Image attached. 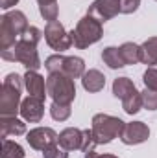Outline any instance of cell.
Here are the masks:
<instances>
[{"mask_svg": "<svg viewBox=\"0 0 157 158\" xmlns=\"http://www.w3.org/2000/svg\"><path fill=\"white\" fill-rule=\"evenodd\" d=\"M135 92H139L137 88H135V85H133V81L128 77H117L113 81V96L118 98V99H128V98H131Z\"/></svg>", "mask_w": 157, "mask_h": 158, "instance_id": "cell-16", "label": "cell"}, {"mask_svg": "<svg viewBox=\"0 0 157 158\" xmlns=\"http://www.w3.org/2000/svg\"><path fill=\"white\" fill-rule=\"evenodd\" d=\"M148 136H150V129H148L146 123H142V121H131V123L124 125L120 140L126 145H137V143L146 142Z\"/></svg>", "mask_w": 157, "mask_h": 158, "instance_id": "cell-10", "label": "cell"}, {"mask_svg": "<svg viewBox=\"0 0 157 158\" xmlns=\"http://www.w3.org/2000/svg\"><path fill=\"white\" fill-rule=\"evenodd\" d=\"M0 158H24V149L11 140H2V155Z\"/></svg>", "mask_w": 157, "mask_h": 158, "instance_id": "cell-21", "label": "cell"}, {"mask_svg": "<svg viewBox=\"0 0 157 158\" xmlns=\"http://www.w3.org/2000/svg\"><path fill=\"white\" fill-rule=\"evenodd\" d=\"M39 2V11H41V17L48 22L52 20H57V0H37Z\"/></svg>", "mask_w": 157, "mask_h": 158, "instance_id": "cell-20", "label": "cell"}, {"mask_svg": "<svg viewBox=\"0 0 157 158\" xmlns=\"http://www.w3.org/2000/svg\"><path fill=\"white\" fill-rule=\"evenodd\" d=\"M142 96V107L148 109V110H157V90L152 88H144L141 92Z\"/></svg>", "mask_w": 157, "mask_h": 158, "instance_id": "cell-23", "label": "cell"}, {"mask_svg": "<svg viewBox=\"0 0 157 158\" xmlns=\"http://www.w3.org/2000/svg\"><path fill=\"white\" fill-rule=\"evenodd\" d=\"M61 59H63V55H50L46 61H44V68L50 72V74H54V72H59L61 70Z\"/></svg>", "mask_w": 157, "mask_h": 158, "instance_id": "cell-27", "label": "cell"}, {"mask_svg": "<svg viewBox=\"0 0 157 158\" xmlns=\"http://www.w3.org/2000/svg\"><path fill=\"white\" fill-rule=\"evenodd\" d=\"M26 132V123L17 116H2L0 118V136L6 140L7 136H19Z\"/></svg>", "mask_w": 157, "mask_h": 158, "instance_id": "cell-13", "label": "cell"}, {"mask_svg": "<svg viewBox=\"0 0 157 158\" xmlns=\"http://www.w3.org/2000/svg\"><path fill=\"white\" fill-rule=\"evenodd\" d=\"M43 114H44V103H43V99L34 98V96H28L26 99H22V103H20V116L26 121L39 123Z\"/></svg>", "mask_w": 157, "mask_h": 158, "instance_id": "cell-11", "label": "cell"}, {"mask_svg": "<svg viewBox=\"0 0 157 158\" xmlns=\"http://www.w3.org/2000/svg\"><path fill=\"white\" fill-rule=\"evenodd\" d=\"M118 13H120V0H94L87 11V15L94 17L100 22L111 20Z\"/></svg>", "mask_w": 157, "mask_h": 158, "instance_id": "cell-9", "label": "cell"}, {"mask_svg": "<svg viewBox=\"0 0 157 158\" xmlns=\"http://www.w3.org/2000/svg\"><path fill=\"white\" fill-rule=\"evenodd\" d=\"M57 138H59V134L50 127H35L26 134V142L35 151H44L46 147L57 143Z\"/></svg>", "mask_w": 157, "mask_h": 158, "instance_id": "cell-8", "label": "cell"}, {"mask_svg": "<svg viewBox=\"0 0 157 158\" xmlns=\"http://www.w3.org/2000/svg\"><path fill=\"white\" fill-rule=\"evenodd\" d=\"M28 19L22 11H7L0 19V53L9 52L17 40L28 31Z\"/></svg>", "mask_w": 157, "mask_h": 158, "instance_id": "cell-2", "label": "cell"}, {"mask_svg": "<svg viewBox=\"0 0 157 158\" xmlns=\"http://www.w3.org/2000/svg\"><path fill=\"white\" fill-rule=\"evenodd\" d=\"M46 90H48V96L54 99V103H59V105H70L76 98L74 79L61 72H54L46 77Z\"/></svg>", "mask_w": 157, "mask_h": 158, "instance_id": "cell-4", "label": "cell"}, {"mask_svg": "<svg viewBox=\"0 0 157 158\" xmlns=\"http://www.w3.org/2000/svg\"><path fill=\"white\" fill-rule=\"evenodd\" d=\"M85 158H118V156H115V155H98L94 151V147H91L89 151H85Z\"/></svg>", "mask_w": 157, "mask_h": 158, "instance_id": "cell-29", "label": "cell"}, {"mask_svg": "<svg viewBox=\"0 0 157 158\" xmlns=\"http://www.w3.org/2000/svg\"><path fill=\"white\" fill-rule=\"evenodd\" d=\"M50 114L52 118L57 121H65L70 116V105H59V103H52L50 107Z\"/></svg>", "mask_w": 157, "mask_h": 158, "instance_id": "cell-24", "label": "cell"}, {"mask_svg": "<svg viewBox=\"0 0 157 158\" xmlns=\"http://www.w3.org/2000/svg\"><path fill=\"white\" fill-rule=\"evenodd\" d=\"M24 86H26V90L30 92V96L39 98V99L44 101V98H46V94H48L46 83H44V77L39 76L35 70H28V72H26V76H24Z\"/></svg>", "mask_w": 157, "mask_h": 158, "instance_id": "cell-12", "label": "cell"}, {"mask_svg": "<svg viewBox=\"0 0 157 158\" xmlns=\"http://www.w3.org/2000/svg\"><path fill=\"white\" fill-rule=\"evenodd\" d=\"M44 39L48 42V46L56 52H65L74 44L72 35L65 31V28L59 20H52L44 26Z\"/></svg>", "mask_w": 157, "mask_h": 158, "instance_id": "cell-7", "label": "cell"}, {"mask_svg": "<svg viewBox=\"0 0 157 158\" xmlns=\"http://www.w3.org/2000/svg\"><path fill=\"white\" fill-rule=\"evenodd\" d=\"M70 35H72V42L76 48H79V50L89 48L91 44H94L102 39V35H104L102 22L91 15H85L81 20H78V24L70 31Z\"/></svg>", "mask_w": 157, "mask_h": 158, "instance_id": "cell-5", "label": "cell"}, {"mask_svg": "<svg viewBox=\"0 0 157 158\" xmlns=\"http://www.w3.org/2000/svg\"><path fill=\"white\" fill-rule=\"evenodd\" d=\"M124 125H126V123L120 118L109 116V114H96V116L92 118V129H91L96 145L109 143V142H113L115 138H118V136L122 134Z\"/></svg>", "mask_w": 157, "mask_h": 158, "instance_id": "cell-6", "label": "cell"}, {"mask_svg": "<svg viewBox=\"0 0 157 158\" xmlns=\"http://www.w3.org/2000/svg\"><path fill=\"white\" fill-rule=\"evenodd\" d=\"M142 81L146 85V88H152V90H157V66H150L144 76H142Z\"/></svg>", "mask_w": 157, "mask_h": 158, "instance_id": "cell-26", "label": "cell"}, {"mask_svg": "<svg viewBox=\"0 0 157 158\" xmlns=\"http://www.w3.org/2000/svg\"><path fill=\"white\" fill-rule=\"evenodd\" d=\"M43 156L44 158H69V153H67L61 145L54 143V145H50V147H46V149L43 151Z\"/></svg>", "mask_w": 157, "mask_h": 158, "instance_id": "cell-25", "label": "cell"}, {"mask_svg": "<svg viewBox=\"0 0 157 158\" xmlns=\"http://www.w3.org/2000/svg\"><path fill=\"white\" fill-rule=\"evenodd\" d=\"M122 109H124V112L126 114H137L141 109H142V96H141V92H135L131 98H128V99H124L122 101Z\"/></svg>", "mask_w": 157, "mask_h": 158, "instance_id": "cell-22", "label": "cell"}, {"mask_svg": "<svg viewBox=\"0 0 157 158\" xmlns=\"http://www.w3.org/2000/svg\"><path fill=\"white\" fill-rule=\"evenodd\" d=\"M102 59H104V63H105L109 68H113V70L126 66V63H124V59H122V53H120V48H115V46L105 48V50L102 52Z\"/></svg>", "mask_w": 157, "mask_h": 158, "instance_id": "cell-19", "label": "cell"}, {"mask_svg": "<svg viewBox=\"0 0 157 158\" xmlns=\"http://www.w3.org/2000/svg\"><path fill=\"white\" fill-rule=\"evenodd\" d=\"M22 81L19 74H7L2 83L0 92V114L2 116H15L20 112V92H22Z\"/></svg>", "mask_w": 157, "mask_h": 158, "instance_id": "cell-3", "label": "cell"}, {"mask_svg": "<svg viewBox=\"0 0 157 158\" xmlns=\"http://www.w3.org/2000/svg\"><path fill=\"white\" fill-rule=\"evenodd\" d=\"M120 53L126 64H137L139 61H142V50L135 42H124L120 46Z\"/></svg>", "mask_w": 157, "mask_h": 158, "instance_id": "cell-17", "label": "cell"}, {"mask_svg": "<svg viewBox=\"0 0 157 158\" xmlns=\"http://www.w3.org/2000/svg\"><path fill=\"white\" fill-rule=\"evenodd\" d=\"M17 2H19V0H0V7H2V9H9V7H13Z\"/></svg>", "mask_w": 157, "mask_h": 158, "instance_id": "cell-30", "label": "cell"}, {"mask_svg": "<svg viewBox=\"0 0 157 158\" xmlns=\"http://www.w3.org/2000/svg\"><path fill=\"white\" fill-rule=\"evenodd\" d=\"M81 85L87 92H100L105 86V76L100 70H89V72L83 74Z\"/></svg>", "mask_w": 157, "mask_h": 158, "instance_id": "cell-15", "label": "cell"}, {"mask_svg": "<svg viewBox=\"0 0 157 158\" xmlns=\"http://www.w3.org/2000/svg\"><path fill=\"white\" fill-rule=\"evenodd\" d=\"M139 4H141V0H120V13H126V15L133 13V11H137Z\"/></svg>", "mask_w": 157, "mask_h": 158, "instance_id": "cell-28", "label": "cell"}, {"mask_svg": "<svg viewBox=\"0 0 157 158\" xmlns=\"http://www.w3.org/2000/svg\"><path fill=\"white\" fill-rule=\"evenodd\" d=\"M142 50V63L154 66L157 64V37H150L141 44Z\"/></svg>", "mask_w": 157, "mask_h": 158, "instance_id": "cell-18", "label": "cell"}, {"mask_svg": "<svg viewBox=\"0 0 157 158\" xmlns=\"http://www.w3.org/2000/svg\"><path fill=\"white\" fill-rule=\"evenodd\" d=\"M61 74L69 76L72 79H78V77H83L85 74V63L81 57H65L61 59Z\"/></svg>", "mask_w": 157, "mask_h": 158, "instance_id": "cell-14", "label": "cell"}, {"mask_svg": "<svg viewBox=\"0 0 157 158\" xmlns=\"http://www.w3.org/2000/svg\"><path fill=\"white\" fill-rule=\"evenodd\" d=\"M41 30L35 26H30L28 31L17 40V44L9 50V52H4L0 53L2 59L6 61H17L20 63L22 66H26L28 70H39L41 66V59L39 53H37V42L41 40Z\"/></svg>", "mask_w": 157, "mask_h": 158, "instance_id": "cell-1", "label": "cell"}]
</instances>
